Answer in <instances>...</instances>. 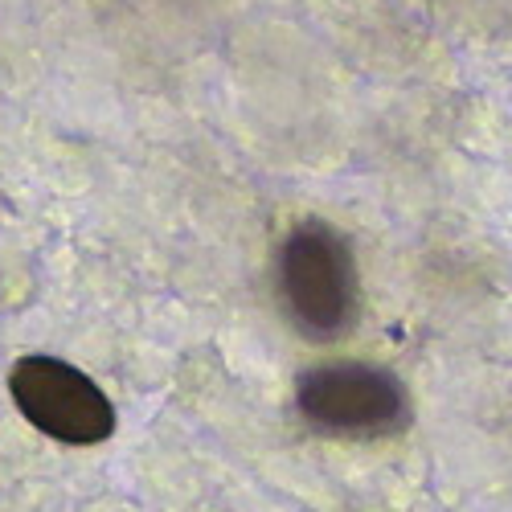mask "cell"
<instances>
[{
	"label": "cell",
	"mask_w": 512,
	"mask_h": 512,
	"mask_svg": "<svg viewBox=\"0 0 512 512\" xmlns=\"http://www.w3.org/2000/svg\"><path fill=\"white\" fill-rule=\"evenodd\" d=\"M275 300L308 345L349 340L361 324V271L349 234L324 218L295 222L275 250Z\"/></svg>",
	"instance_id": "cell-1"
},
{
	"label": "cell",
	"mask_w": 512,
	"mask_h": 512,
	"mask_svg": "<svg viewBox=\"0 0 512 512\" xmlns=\"http://www.w3.org/2000/svg\"><path fill=\"white\" fill-rule=\"evenodd\" d=\"M295 406L304 422L332 439L402 435L414 406L406 381L373 361H324L295 377Z\"/></svg>",
	"instance_id": "cell-2"
},
{
	"label": "cell",
	"mask_w": 512,
	"mask_h": 512,
	"mask_svg": "<svg viewBox=\"0 0 512 512\" xmlns=\"http://www.w3.org/2000/svg\"><path fill=\"white\" fill-rule=\"evenodd\" d=\"M9 398L33 431L66 447H99L115 435V406L103 386L62 357H21L9 369Z\"/></svg>",
	"instance_id": "cell-3"
}]
</instances>
